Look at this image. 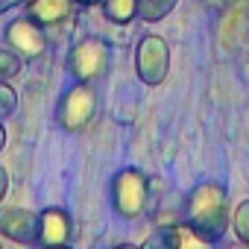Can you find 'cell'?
<instances>
[{"instance_id":"3","label":"cell","mask_w":249,"mask_h":249,"mask_svg":"<svg viewBox=\"0 0 249 249\" xmlns=\"http://www.w3.org/2000/svg\"><path fill=\"white\" fill-rule=\"evenodd\" d=\"M97 108H100L97 88L94 85H85V82H73V85H68L59 94L56 108H53V120H56V126L62 132L79 135V132H85L91 123H94Z\"/></svg>"},{"instance_id":"17","label":"cell","mask_w":249,"mask_h":249,"mask_svg":"<svg viewBox=\"0 0 249 249\" xmlns=\"http://www.w3.org/2000/svg\"><path fill=\"white\" fill-rule=\"evenodd\" d=\"M6 194H9V170H6L3 164H0V205H3Z\"/></svg>"},{"instance_id":"12","label":"cell","mask_w":249,"mask_h":249,"mask_svg":"<svg viewBox=\"0 0 249 249\" xmlns=\"http://www.w3.org/2000/svg\"><path fill=\"white\" fill-rule=\"evenodd\" d=\"M176 3L179 0H138V18L144 24H159L176 9Z\"/></svg>"},{"instance_id":"9","label":"cell","mask_w":249,"mask_h":249,"mask_svg":"<svg viewBox=\"0 0 249 249\" xmlns=\"http://www.w3.org/2000/svg\"><path fill=\"white\" fill-rule=\"evenodd\" d=\"M73 0H30L27 3V18H33L36 24H41L44 30L47 27H59L65 24L71 15H73Z\"/></svg>"},{"instance_id":"23","label":"cell","mask_w":249,"mask_h":249,"mask_svg":"<svg viewBox=\"0 0 249 249\" xmlns=\"http://www.w3.org/2000/svg\"><path fill=\"white\" fill-rule=\"evenodd\" d=\"M0 249H3V240H0Z\"/></svg>"},{"instance_id":"7","label":"cell","mask_w":249,"mask_h":249,"mask_svg":"<svg viewBox=\"0 0 249 249\" xmlns=\"http://www.w3.org/2000/svg\"><path fill=\"white\" fill-rule=\"evenodd\" d=\"M0 237L18 246H38V211L30 208H0Z\"/></svg>"},{"instance_id":"19","label":"cell","mask_w":249,"mask_h":249,"mask_svg":"<svg viewBox=\"0 0 249 249\" xmlns=\"http://www.w3.org/2000/svg\"><path fill=\"white\" fill-rule=\"evenodd\" d=\"M73 3H76V6H100L103 0H73Z\"/></svg>"},{"instance_id":"2","label":"cell","mask_w":249,"mask_h":249,"mask_svg":"<svg viewBox=\"0 0 249 249\" xmlns=\"http://www.w3.org/2000/svg\"><path fill=\"white\" fill-rule=\"evenodd\" d=\"M108 196H111V211L120 220L135 223L150 211V176L141 167H120L111 176Z\"/></svg>"},{"instance_id":"4","label":"cell","mask_w":249,"mask_h":249,"mask_svg":"<svg viewBox=\"0 0 249 249\" xmlns=\"http://www.w3.org/2000/svg\"><path fill=\"white\" fill-rule=\"evenodd\" d=\"M65 71L73 76V82H85V85H97L108 76L111 71V47L108 41L97 38V36H82L68 59H65Z\"/></svg>"},{"instance_id":"16","label":"cell","mask_w":249,"mask_h":249,"mask_svg":"<svg viewBox=\"0 0 249 249\" xmlns=\"http://www.w3.org/2000/svg\"><path fill=\"white\" fill-rule=\"evenodd\" d=\"M15 108H18V91L9 82H0V120L12 117Z\"/></svg>"},{"instance_id":"11","label":"cell","mask_w":249,"mask_h":249,"mask_svg":"<svg viewBox=\"0 0 249 249\" xmlns=\"http://www.w3.org/2000/svg\"><path fill=\"white\" fill-rule=\"evenodd\" d=\"M103 15L111 24H132L138 21V0H103Z\"/></svg>"},{"instance_id":"21","label":"cell","mask_w":249,"mask_h":249,"mask_svg":"<svg viewBox=\"0 0 249 249\" xmlns=\"http://www.w3.org/2000/svg\"><path fill=\"white\" fill-rule=\"evenodd\" d=\"M41 249H73L71 243H62V246H41Z\"/></svg>"},{"instance_id":"20","label":"cell","mask_w":249,"mask_h":249,"mask_svg":"<svg viewBox=\"0 0 249 249\" xmlns=\"http://www.w3.org/2000/svg\"><path fill=\"white\" fill-rule=\"evenodd\" d=\"M114 249H141V246H135V243H117Z\"/></svg>"},{"instance_id":"1","label":"cell","mask_w":249,"mask_h":249,"mask_svg":"<svg viewBox=\"0 0 249 249\" xmlns=\"http://www.w3.org/2000/svg\"><path fill=\"white\" fill-rule=\"evenodd\" d=\"M185 223L188 229L211 246H220L223 237L231 231V199L223 182L205 179L191 188L185 202Z\"/></svg>"},{"instance_id":"5","label":"cell","mask_w":249,"mask_h":249,"mask_svg":"<svg viewBox=\"0 0 249 249\" xmlns=\"http://www.w3.org/2000/svg\"><path fill=\"white\" fill-rule=\"evenodd\" d=\"M170 73V44L164 41V36L159 33H147L138 38L135 44V76L156 88L167 79Z\"/></svg>"},{"instance_id":"6","label":"cell","mask_w":249,"mask_h":249,"mask_svg":"<svg viewBox=\"0 0 249 249\" xmlns=\"http://www.w3.org/2000/svg\"><path fill=\"white\" fill-rule=\"evenodd\" d=\"M3 44L21 56V62H36L47 53V33L41 24H36L33 18L27 15H18L12 18L6 27H3Z\"/></svg>"},{"instance_id":"14","label":"cell","mask_w":249,"mask_h":249,"mask_svg":"<svg viewBox=\"0 0 249 249\" xmlns=\"http://www.w3.org/2000/svg\"><path fill=\"white\" fill-rule=\"evenodd\" d=\"M231 231H234V240L237 243H246L249 246V199H240L231 208Z\"/></svg>"},{"instance_id":"15","label":"cell","mask_w":249,"mask_h":249,"mask_svg":"<svg viewBox=\"0 0 249 249\" xmlns=\"http://www.w3.org/2000/svg\"><path fill=\"white\" fill-rule=\"evenodd\" d=\"M21 68H24V62L18 53H12L6 44L0 47V82H12L21 73Z\"/></svg>"},{"instance_id":"8","label":"cell","mask_w":249,"mask_h":249,"mask_svg":"<svg viewBox=\"0 0 249 249\" xmlns=\"http://www.w3.org/2000/svg\"><path fill=\"white\" fill-rule=\"evenodd\" d=\"M73 234V220L71 211L62 205H50L38 211V246H62L71 243Z\"/></svg>"},{"instance_id":"13","label":"cell","mask_w":249,"mask_h":249,"mask_svg":"<svg viewBox=\"0 0 249 249\" xmlns=\"http://www.w3.org/2000/svg\"><path fill=\"white\" fill-rule=\"evenodd\" d=\"M141 249H179V226H153Z\"/></svg>"},{"instance_id":"18","label":"cell","mask_w":249,"mask_h":249,"mask_svg":"<svg viewBox=\"0 0 249 249\" xmlns=\"http://www.w3.org/2000/svg\"><path fill=\"white\" fill-rule=\"evenodd\" d=\"M6 147V126H3V120H0V153H3Z\"/></svg>"},{"instance_id":"10","label":"cell","mask_w":249,"mask_h":249,"mask_svg":"<svg viewBox=\"0 0 249 249\" xmlns=\"http://www.w3.org/2000/svg\"><path fill=\"white\" fill-rule=\"evenodd\" d=\"M185 202H188V194L167 188L164 199H150V208L156 211H147V214H153V226H179L185 223Z\"/></svg>"},{"instance_id":"22","label":"cell","mask_w":249,"mask_h":249,"mask_svg":"<svg viewBox=\"0 0 249 249\" xmlns=\"http://www.w3.org/2000/svg\"><path fill=\"white\" fill-rule=\"evenodd\" d=\"M237 249H249V246H246V243H240V246H237Z\"/></svg>"}]
</instances>
